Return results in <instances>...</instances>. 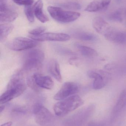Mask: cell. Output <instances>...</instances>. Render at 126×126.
Returning a JSON list of instances; mask_svg holds the SVG:
<instances>
[{
	"instance_id": "cell-27",
	"label": "cell",
	"mask_w": 126,
	"mask_h": 126,
	"mask_svg": "<svg viewBox=\"0 0 126 126\" xmlns=\"http://www.w3.org/2000/svg\"><path fill=\"white\" fill-rule=\"evenodd\" d=\"M111 0H101L104 10L106 9L110 4Z\"/></svg>"
},
{
	"instance_id": "cell-5",
	"label": "cell",
	"mask_w": 126,
	"mask_h": 126,
	"mask_svg": "<svg viewBox=\"0 0 126 126\" xmlns=\"http://www.w3.org/2000/svg\"><path fill=\"white\" fill-rule=\"evenodd\" d=\"M36 123L40 126H54V115L46 107L39 104H36L33 110Z\"/></svg>"
},
{
	"instance_id": "cell-13",
	"label": "cell",
	"mask_w": 126,
	"mask_h": 126,
	"mask_svg": "<svg viewBox=\"0 0 126 126\" xmlns=\"http://www.w3.org/2000/svg\"><path fill=\"white\" fill-rule=\"evenodd\" d=\"M92 26L97 33L104 35L111 27L109 24L100 17H97L92 20Z\"/></svg>"
},
{
	"instance_id": "cell-2",
	"label": "cell",
	"mask_w": 126,
	"mask_h": 126,
	"mask_svg": "<svg viewBox=\"0 0 126 126\" xmlns=\"http://www.w3.org/2000/svg\"><path fill=\"white\" fill-rule=\"evenodd\" d=\"M83 104V100L80 96L74 95L56 103L54 106V112L57 116L63 117Z\"/></svg>"
},
{
	"instance_id": "cell-19",
	"label": "cell",
	"mask_w": 126,
	"mask_h": 126,
	"mask_svg": "<svg viewBox=\"0 0 126 126\" xmlns=\"http://www.w3.org/2000/svg\"><path fill=\"white\" fill-rule=\"evenodd\" d=\"M126 17V9L121 8L111 13L109 19L113 21L121 22Z\"/></svg>"
},
{
	"instance_id": "cell-12",
	"label": "cell",
	"mask_w": 126,
	"mask_h": 126,
	"mask_svg": "<svg viewBox=\"0 0 126 126\" xmlns=\"http://www.w3.org/2000/svg\"><path fill=\"white\" fill-rule=\"evenodd\" d=\"M33 76L36 84L41 89L51 90L53 88L54 81L50 76L37 73Z\"/></svg>"
},
{
	"instance_id": "cell-10",
	"label": "cell",
	"mask_w": 126,
	"mask_h": 126,
	"mask_svg": "<svg viewBox=\"0 0 126 126\" xmlns=\"http://www.w3.org/2000/svg\"><path fill=\"white\" fill-rule=\"evenodd\" d=\"M0 22L7 23L14 21L18 17V14L8 6L6 2L0 4Z\"/></svg>"
},
{
	"instance_id": "cell-26",
	"label": "cell",
	"mask_w": 126,
	"mask_h": 126,
	"mask_svg": "<svg viewBox=\"0 0 126 126\" xmlns=\"http://www.w3.org/2000/svg\"><path fill=\"white\" fill-rule=\"evenodd\" d=\"M33 2V0H20L16 4L18 5H23L25 6H30L32 5Z\"/></svg>"
},
{
	"instance_id": "cell-29",
	"label": "cell",
	"mask_w": 126,
	"mask_h": 126,
	"mask_svg": "<svg viewBox=\"0 0 126 126\" xmlns=\"http://www.w3.org/2000/svg\"><path fill=\"white\" fill-rule=\"evenodd\" d=\"M4 108H5V106H1L0 108V113H1L3 111Z\"/></svg>"
},
{
	"instance_id": "cell-22",
	"label": "cell",
	"mask_w": 126,
	"mask_h": 126,
	"mask_svg": "<svg viewBox=\"0 0 126 126\" xmlns=\"http://www.w3.org/2000/svg\"><path fill=\"white\" fill-rule=\"evenodd\" d=\"M24 13L28 21L30 23H33L35 21L33 7H32V5L25 6Z\"/></svg>"
},
{
	"instance_id": "cell-14",
	"label": "cell",
	"mask_w": 126,
	"mask_h": 126,
	"mask_svg": "<svg viewBox=\"0 0 126 126\" xmlns=\"http://www.w3.org/2000/svg\"><path fill=\"white\" fill-rule=\"evenodd\" d=\"M48 70L52 76L58 82L62 81V78L61 73L60 65L56 60L53 59L49 62Z\"/></svg>"
},
{
	"instance_id": "cell-11",
	"label": "cell",
	"mask_w": 126,
	"mask_h": 126,
	"mask_svg": "<svg viewBox=\"0 0 126 126\" xmlns=\"http://www.w3.org/2000/svg\"><path fill=\"white\" fill-rule=\"evenodd\" d=\"M110 42L120 44H126V32L111 28L104 35Z\"/></svg>"
},
{
	"instance_id": "cell-4",
	"label": "cell",
	"mask_w": 126,
	"mask_h": 126,
	"mask_svg": "<svg viewBox=\"0 0 126 126\" xmlns=\"http://www.w3.org/2000/svg\"><path fill=\"white\" fill-rule=\"evenodd\" d=\"M47 10L51 17L60 23H71L76 20L80 16L79 13L66 11L57 7L50 6Z\"/></svg>"
},
{
	"instance_id": "cell-16",
	"label": "cell",
	"mask_w": 126,
	"mask_h": 126,
	"mask_svg": "<svg viewBox=\"0 0 126 126\" xmlns=\"http://www.w3.org/2000/svg\"><path fill=\"white\" fill-rule=\"evenodd\" d=\"M76 46L81 54L87 57L93 58L98 56V53L94 49L81 44H76Z\"/></svg>"
},
{
	"instance_id": "cell-23",
	"label": "cell",
	"mask_w": 126,
	"mask_h": 126,
	"mask_svg": "<svg viewBox=\"0 0 126 126\" xmlns=\"http://www.w3.org/2000/svg\"><path fill=\"white\" fill-rule=\"evenodd\" d=\"M59 5L63 8L73 10H79L81 8L80 4L77 2H66L60 4Z\"/></svg>"
},
{
	"instance_id": "cell-15",
	"label": "cell",
	"mask_w": 126,
	"mask_h": 126,
	"mask_svg": "<svg viewBox=\"0 0 126 126\" xmlns=\"http://www.w3.org/2000/svg\"><path fill=\"white\" fill-rule=\"evenodd\" d=\"M43 3L42 0H38L33 6L34 14L40 22L45 23L49 21L48 17L43 12Z\"/></svg>"
},
{
	"instance_id": "cell-6",
	"label": "cell",
	"mask_w": 126,
	"mask_h": 126,
	"mask_svg": "<svg viewBox=\"0 0 126 126\" xmlns=\"http://www.w3.org/2000/svg\"><path fill=\"white\" fill-rule=\"evenodd\" d=\"M88 76L94 79L93 88L100 90L104 87L110 80L111 75L110 73L103 70H90L87 73Z\"/></svg>"
},
{
	"instance_id": "cell-28",
	"label": "cell",
	"mask_w": 126,
	"mask_h": 126,
	"mask_svg": "<svg viewBox=\"0 0 126 126\" xmlns=\"http://www.w3.org/2000/svg\"><path fill=\"white\" fill-rule=\"evenodd\" d=\"M12 124V123L11 121L7 122V123H4V124H3L1 126H11Z\"/></svg>"
},
{
	"instance_id": "cell-8",
	"label": "cell",
	"mask_w": 126,
	"mask_h": 126,
	"mask_svg": "<svg viewBox=\"0 0 126 126\" xmlns=\"http://www.w3.org/2000/svg\"><path fill=\"white\" fill-rule=\"evenodd\" d=\"M78 91L79 87L77 84L72 81L66 82L55 95L54 98L56 100H61L75 95Z\"/></svg>"
},
{
	"instance_id": "cell-21",
	"label": "cell",
	"mask_w": 126,
	"mask_h": 126,
	"mask_svg": "<svg viewBox=\"0 0 126 126\" xmlns=\"http://www.w3.org/2000/svg\"><path fill=\"white\" fill-rule=\"evenodd\" d=\"M75 36L78 39L84 41H92L95 39V36L94 34L89 32L77 33Z\"/></svg>"
},
{
	"instance_id": "cell-24",
	"label": "cell",
	"mask_w": 126,
	"mask_h": 126,
	"mask_svg": "<svg viewBox=\"0 0 126 126\" xmlns=\"http://www.w3.org/2000/svg\"><path fill=\"white\" fill-rule=\"evenodd\" d=\"M27 85L35 92H40L41 91V88H40L36 84L33 76L27 77Z\"/></svg>"
},
{
	"instance_id": "cell-25",
	"label": "cell",
	"mask_w": 126,
	"mask_h": 126,
	"mask_svg": "<svg viewBox=\"0 0 126 126\" xmlns=\"http://www.w3.org/2000/svg\"><path fill=\"white\" fill-rule=\"evenodd\" d=\"M46 30V28L44 27H40L30 31L29 33L30 35H39L43 33Z\"/></svg>"
},
{
	"instance_id": "cell-20",
	"label": "cell",
	"mask_w": 126,
	"mask_h": 126,
	"mask_svg": "<svg viewBox=\"0 0 126 126\" xmlns=\"http://www.w3.org/2000/svg\"><path fill=\"white\" fill-rule=\"evenodd\" d=\"M104 10L101 0H94L91 2L85 9V11L91 12Z\"/></svg>"
},
{
	"instance_id": "cell-9",
	"label": "cell",
	"mask_w": 126,
	"mask_h": 126,
	"mask_svg": "<svg viewBox=\"0 0 126 126\" xmlns=\"http://www.w3.org/2000/svg\"><path fill=\"white\" fill-rule=\"evenodd\" d=\"M30 38L37 41H67L70 39V36L67 34L63 33L46 32L39 35H30Z\"/></svg>"
},
{
	"instance_id": "cell-30",
	"label": "cell",
	"mask_w": 126,
	"mask_h": 126,
	"mask_svg": "<svg viewBox=\"0 0 126 126\" xmlns=\"http://www.w3.org/2000/svg\"><path fill=\"white\" fill-rule=\"evenodd\" d=\"M12 0L15 3H16L18 1L20 0Z\"/></svg>"
},
{
	"instance_id": "cell-1",
	"label": "cell",
	"mask_w": 126,
	"mask_h": 126,
	"mask_svg": "<svg viewBox=\"0 0 126 126\" xmlns=\"http://www.w3.org/2000/svg\"><path fill=\"white\" fill-rule=\"evenodd\" d=\"M24 75L20 71L13 74L7 86L6 91L0 98V104H4L22 94L26 89Z\"/></svg>"
},
{
	"instance_id": "cell-17",
	"label": "cell",
	"mask_w": 126,
	"mask_h": 126,
	"mask_svg": "<svg viewBox=\"0 0 126 126\" xmlns=\"http://www.w3.org/2000/svg\"><path fill=\"white\" fill-rule=\"evenodd\" d=\"M126 106V90H123L113 109V112L116 114L121 111Z\"/></svg>"
},
{
	"instance_id": "cell-7",
	"label": "cell",
	"mask_w": 126,
	"mask_h": 126,
	"mask_svg": "<svg viewBox=\"0 0 126 126\" xmlns=\"http://www.w3.org/2000/svg\"><path fill=\"white\" fill-rule=\"evenodd\" d=\"M37 44V41L32 38L18 37L13 39L10 43L9 47L13 51H22L33 48Z\"/></svg>"
},
{
	"instance_id": "cell-3",
	"label": "cell",
	"mask_w": 126,
	"mask_h": 126,
	"mask_svg": "<svg viewBox=\"0 0 126 126\" xmlns=\"http://www.w3.org/2000/svg\"><path fill=\"white\" fill-rule=\"evenodd\" d=\"M44 58V53L43 51L38 49L33 48L25 55L23 69L28 71L40 69Z\"/></svg>"
},
{
	"instance_id": "cell-18",
	"label": "cell",
	"mask_w": 126,
	"mask_h": 126,
	"mask_svg": "<svg viewBox=\"0 0 126 126\" xmlns=\"http://www.w3.org/2000/svg\"><path fill=\"white\" fill-rule=\"evenodd\" d=\"M14 26L11 24L3 23L0 26V41L3 42L12 32Z\"/></svg>"
}]
</instances>
